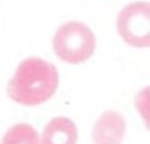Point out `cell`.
Wrapping results in <instances>:
<instances>
[{"instance_id":"cell-1","label":"cell","mask_w":150,"mask_h":144,"mask_svg":"<svg viewBox=\"0 0 150 144\" xmlns=\"http://www.w3.org/2000/svg\"><path fill=\"white\" fill-rule=\"evenodd\" d=\"M59 75L56 68L38 57H28L19 63L9 81V97L24 106H37L47 102L57 88Z\"/></svg>"},{"instance_id":"cell-2","label":"cell","mask_w":150,"mask_h":144,"mask_svg":"<svg viewBox=\"0 0 150 144\" xmlns=\"http://www.w3.org/2000/svg\"><path fill=\"white\" fill-rule=\"evenodd\" d=\"M96 49L93 31L83 22L71 21L60 25L53 37V50L56 56L71 65L88 60Z\"/></svg>"},{"instance_id":"cell-3","label":"cell","mask_w":150,"mask_h":144,"mask_svg":"<svg viewBox=\"0 0 150 144\" xmlns=\"http://www.w3.org/2000/svg\"><path fill=\"white\" fill-rule=\"evenodd\" d=\"M118 32L125 43L134 47L150 46V5L134 2L118 15Z\"/></svg>"},{"instance_id":"cell-4","label":"cell","mask_w":150,"mask_h":144,"mask_svg":"<svg viewBox=\"0 0 150 144\" xmlns=\"http://www.w3.org/2000/svg\"><path fill=\"white\" fill-rule=\"evenodd\" d=\"M127 124L119 112L108 110L99 116L93 129L94 144H121L125 137Z\"/></svg>"},{"instance_id":"cell-5","label":"cell","mask_w":150,"mask_h":144,"mask_svg":"<svg viewBox=\"0 0 150 144\" xmlns=\"http://www.w3.org/2000/svg\"><path fill=\"white\" fill-rule=\"evenodd\" d=\"M78 132L69 118H53L43 129L40 144H77Z\"/></svg>"},{"instance_id":"cell-6","label":"cell","mask_w":150,"mask_h":144,"mask_svg":"<svg viewBox=\"0 0 150 144\" xmlns=\"http://www.w3.org/2000/svg\"><path fill=\"white\" fill-rule=\"evenodd\" d=\"M0 144H40V137L31 125L16 124L6 131Z\"/></svg>"}]
</instances>
